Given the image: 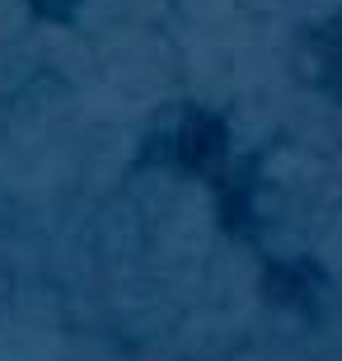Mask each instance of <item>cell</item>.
<instances>
[{"mask_svg":"<svg viewBox=\"0 0 342 361\" xmlns=\"http://www.w3.org/2000/svg\"><path fill=\"white\" fill-rule=\"evenodd\" d=\"M28 5H33V14H42V19H56V24H61V19H71V14H75L85 0H28Z\"/></svg>","mask_w":342,"mask_h":361,"instance_id":"3957f363","label":"cell"},{"mask_svg":"<svg viewBox=\"0 0 342 361\" xmlns=\"http://www.w3.org/2000/svg\"><path fill=\"white\" fill-rule=\"evenodd\" d=\"M155 155L183 174H216L230 160V132L207 108H178L155 127Z\"/></svg>","mask_w":342,"mask_h":361,"instance_id":"6da1fadb","label":"cell"},{"mask_svg":"<svg viewBox=\"0 0 342 361\" xmlns=\"http://www.w3.org/2000/svg\"><path fill=\"white\" fill-rule=\"evenodd\" d=\"M295 75L314 94H329L342 104V14L333 19H319L314 28L300 33V47H295Z\"/></svg>","mask_w":342,"mask_h":361,"instance_id":"7a4b0ae2","label":"cell"}]
</instances>
